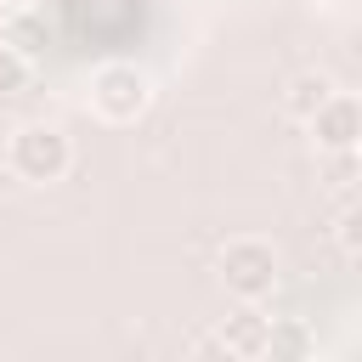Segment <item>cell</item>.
<instances>
[{
  "instance_id": "obj_6",
  "label": "cell",
  "mask_w": 362,
  "mask_h": 362,
  "mask_svg": "<svg viewBox=\"0 0 362 362\" xmlns=\"http://www.w3.org/2000/svg\"><path fill=\"white\" fill-rule=\"evenodd\" d=\"M328 96H334V79H328V74H317V68H305V74H294V79L283 85V113L305 124Z\"/></svg>"
},
{
  "instance_id": "obj_1",
  "label": "cell",
  "mask_w": 362,
  "mask_h": 362,
  "mask_svg": "<svg viewBox=\"0 0 362 362\" xmlns=\"http://www.w3.org/2000/svg\"><path fill=\"white\" fill-rule=\"evenodd\" d=\"M6 170L28 187H51L74 170V136L51 119H28L6 136Z\"/></svg>"
},
{
  "instance_id": "obj_7",
  "label": "cell",
  "mask_w": 362,
  "mask_h": 362,
  "mask_svg": "<svg viewBox=\"0 0 362 362\" xmlns=\"http://www.w3.org/2000/svg\"><path fill=\"white\" fill-rule=\"evenodd\" d=\"M28 79H34V57H28L23 45L0 40V96H23Z\"/></svg>"
},
{
  "instance_id": "obj_3",
  "label": "cell",
  "mask_w": 362,
  "mask_h": 362,
  "mask_svg": "<svg viewBox=\"0 0 362 362\" xmlns=\"http://www.w3.org/2000/svg\"><path fill=\"white\" fill-rule=\"evenodd\" d=\"M215 277H221V288H226L232 300L260 305V300H272L277 283H283V255H277V243H266V238H232V243L215 255Z\"/></svg>"
},
{
  "instance_id": "obj_9",
  "label": "cell",
  "mask_w": 362,
  "mask_h": 362,
  "mask_svg": "<svg viewBox=\"0 0 362 362\" xmlns=\"http://www.w3.org/2000/svg\"><path fill=\"white\" fill-rule=\"evenodd\" d=\"M334 238H339V249H345V255H356V260H362V198H351V204L339 209Z\"/></svg>"
},
{
  "instance_id": "obj_5",
  "label": "cell",
  "mask_w": 362,
  "mask_h": 362,
  "mask_svg": "<svg viewBox=\"0 0 362 362\" xmlns=\"http://www.w3.org/2000/svg\"><path fill=\"white\" fill-rule=\"evenodd\" d=\"M215 339H221V351H226L232 362H260V356L272 351V317H266L260 305L238 300V311H232V317H221Z\"/></svg>"
},
{
  "instance_id": "obj_10",
  "label": "cell",
  "mask_w": 362,
  "mask_h": 362,
  "mask_svg": "<svg viewBox=\"0 0 362 362\" xmlns=\"http://www.w3.org/2000/svg\"><path fill=\"white\" fill-rule=\"evenodd\" d=\"M40 11V0H0V17H28Z\"/></svg>"
},
{
  "instance_id": "obj_8",
  "label": "cell",
  "mask_w": 362,
  "mask_h": 362,
  "mask_svg": "<svg viewBox=\"0 0 362 362\" xmlns=\"http://www.w3.org/2000/svg\"><path fill=\"white\" fill-rule=\"evenodd\" d=\"M311 345H317V339H311L300 322H272V351H266V356H305Z\"/></svg>"
},
{
  "instance_id": "obj_12",
  "label": "cell",
  "mask_w": 362,
  "mask_h": 362,
  "mask_svg": "<svg viewBox=\"0 0 362 362\" xmlns=\"http://www.w3.org/2000/svg\"><path fill=\"white\" fill-rule=\"evenodd\" d=\"M356 158H362V141H356Z\"/></svg>"
},
{
  "instance_id": "obj_2",
  "label": "cell",
  "mask_w": 362,
  "mask_h": 362,
  "mask_svg": "<svg viewBox=\"0 0 362 362\" xmlns=\"http://www.w3.org/2000/svg\"><path fill=\"white\" fill-rule=\"evenodd\" d=\"M85 96H90V113H96L102 124H136V119L153 107V74H147L141 62L113 57V62H96V68H90Z\"/></svg>"
},
{
  "instance_id": "obj_4",
  "label": "cell",
  "mask_w": 362,
  "mask_h": 362,
  "mask_svg": "<svg viewBox=\"0 0 362 362\" xmlns=\"http://www.w3.org/2000/svg\"><path fill=\"white\" fill-rule=\"evenodd\" d=\"M305 130H311V141H317L322 153H356V141H362V96L334 90V96L305 119Z\"/></svg>"
},
{
  "instance_id": "obj_11",
  "label": "cell",
  "mask_w": 362,
  "mask_h": 362,
  "mask_svg": "<svg viewBox=\"0 0 362 362\" xmlns=\"http://www.w3.org/2000/svg\"><path fill=\"white\" fill-rule=\"evenodd\" d=\"M322 6H328V11H345V6H356V0H322Z\"/></svg>"
}]
</instances>
